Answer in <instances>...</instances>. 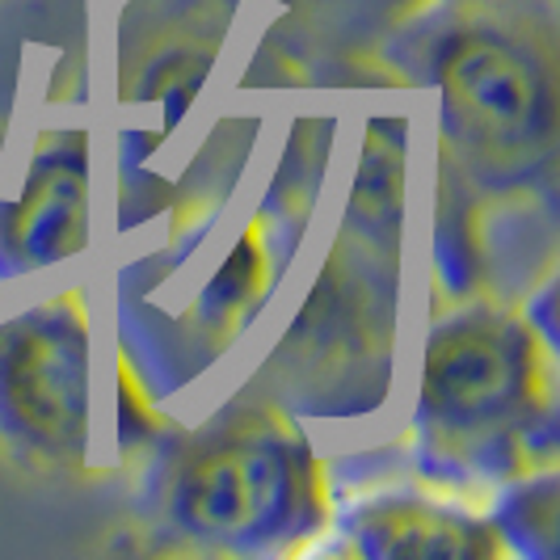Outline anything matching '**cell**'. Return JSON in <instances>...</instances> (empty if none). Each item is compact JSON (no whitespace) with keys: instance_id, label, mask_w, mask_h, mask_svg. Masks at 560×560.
I'll use <instances>...</instances> for the list:
<instances>
[{"instance_id":"cell-1","label":"cell","mask_w":560,"mask_h":560,"mask_svg":"<svg viewBox=\"0 0 560 560\" xmlns=\"http://www.w3.org/2000/svg\"><path fill=\"white\" fill-rule=\"evenodd\" d=\"M384 56L439 89V148L489 202H552L557 18L552 0H447L421 9Z\"/></svg>"},{"instance_id":"cell-2","label":"cell","mask_w":560,"mask_h":560,"mask_svg":"<svg viewBox=\"0 0 560 560\" xmlns=\"http://www.w3.org/2000/svg\"><path fill=\"white\" fill-rule=\"evenodd\" d=\"M557 341L493 295L434 320L418 380V468L439 485L523 477L557 459Z\"/></svg>"},{"instance_id":"cell-3","label":"cell","mask_w":560,"mask_h":560,"mask_svg":"<svg viewBox=\"0 0 560 560\" xmlns=\"http://www.w3.org/2000/svg\"><path fill=\"white\" fill-rule=\"evenodd\" d=\"M152 498L168 535L232 557L300 552L334 523L308 430L249 388L165 451Z\"/></svg>"},{"instance_id":"cell-4","label":"cell","mask_w":560,"mask_h":560,"mask_svg":"<svg viewBox=\"0 0 560 560\" xmlns=\"http://www.w3.org/2000/svg\"><path fill=\"white\" fill-rule=\"evenodd\" d=\"M400 245L341 224L304 308L253 375L249 393L295 418H363L384 405L396 366Z\"/></svg>"},{"instance_id":"cell-5","label":"cell","mask_w":560,"mask_h":560,"mask_svg":"<svg viewBox=\"0 0 560 560\" xmlns=\"http://www.w3.org/2000/svg\"><path fill=\"white\" fill-rule=\"evenodd\" d=\"M89 308L77 287L0 325V439L18 455L81 468L93 388Z\"/></svg>"},{"instance_id":"cell-6","label":"cell","mask_w":560,"mask_h":560,"mask_svg":"<svg viewBox=\"0 0 560 560\" xmlns=\"http://www.w3.org/2000/svg\"><path fill=\"white\" fill-rule=\"evenodd\" d=\"M89 245V131H47L18 198H0V279H26Z\"/></svg>"},{"instance_id":"cell-7","label":"cell","mask_w":560,"mask_h":560,"mask_svg":"<svg viewBox=\"0 0 560 560\" xmlns=\"http://www.w3.org/2000/svg\"><path fill=\"white\" fill-rule=\"evenodd\" d=\"M341 532L366 560H498L510 557L489 514L418 489H380L341 514Z\"/></svg>"},{"instance_id":"cell-8","label":"cell","mask_w":560,"mask_h":560,"mask_svg":"<svg viewBox=\"0 0 560 560\" xmlns=\"http://www.w3.org/2000/svg\"><path fill=\"white\" fill-rule=\"evenodd\" d=\"M405 114H375L366 127L359 173L350 186V207L341 224L359 228L371 241L400 245L405 220Z\"/></svg>"},{"instance_id":"cell-9","label":"cell","mask_w":560,"mask_h":560,"mask_svg":"<svg viewBox=\"0 0 560 560\" xmlns=\"http://www.w3.org/2000/svg\"><path fill=\"white\" fill-rule=\"evenodd\" d=\"M510 557L557 560L560 557V477L557 464L532 468L505 480L498 502L489 510Z\"/></svg>"},{"instance_id":"cell-10","label":"cell","mask_w":560,"mask_h":560,"mask_svg":"<svg viewBox=\"0 0 560 560\" xmlns=\"http://www.w3.org/2000/svg\"><path fill=\"white\" fill-rule=\"evenodd\" d=\"M282 4H308V0H282Z\"/></svg>"}]
</instances>
